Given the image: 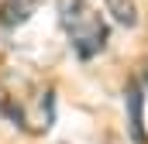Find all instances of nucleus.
Here are the masks:
<instances>
[{"instance_id": "1", "label": "nucleus", "mask_w": 148, "mask_h": 144, "mask_svg": "<svg viewBox=\"0 0 148 144\" xmlns=\"http://www.w3.org/2000/svg\"><path fill=\"white\" fill-rule=\"evenodd\" d=\"M55 10H59V24L79 58H93L107 48L110 28L90 0H55Z\"/></svg>"}, {"instance_id": "2", "label": "nucleus", "mask_w": 148, "mask_h": 144, "mask_svg": "<svg viewBox=\"0 0 148 144\" xmlns=\"http://www.w3.org/2000/svg\"><path fill=\"white\" fill-rule=\"evenodd\" d=\"M141 86L138 82H131L127 89H124V107H127V130H131V137L134 144H148L145 141V124H141Z\"/></svg>"}, {"instance_id": "3", "label": "nucleus", "mask_w": 148, "mask_h": 144, "mask_svg": "<svg viewBox=\"0 0 148 144\" xmlns=\"http://www.w3.org/2000/svg\"><path fill=\"white\" fill-rule=\"evenodd\" d=\"M38 7H41V0H0V24L3 28H21V24L31 21V14Z\"/></svg>"}, {"instance_id": "4", "label": "nucleus", "mask_w": 148, "mask_h": 144, "mask_svg": "<svg viewBox=\"0 0 148 144\" xmlns=\"http://www.w3.org/2000/svg\"><path fill=\"white\" fill-rule=\"evenodd\" d=\"M103 7H107V14H110L117 24H124V28H134V24H138V7H134V0H103Z\"/></svg>"}, {"instance_id": "5", "label": "nucleus", "mask_w": 148, "mask_h": 144, "mask_svg": "<svg viewBox=\"0 0 148 144\" xmlns=\"http://www.w3.org/2000/svg\"><path fill=\"white\" fill-rule=\"evenodd\" d=\"M145 86H148V75H145Z\"/></svg>"}]
</instances>
